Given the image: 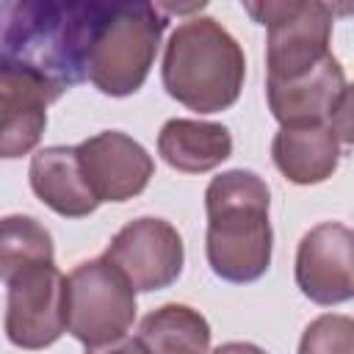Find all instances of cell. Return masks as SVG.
I'll list each match as a JSON object with an SVG mask.
<instances>
[{
    "instance_id": "8992f818",
    "label": "cell",
    "mask_w": 354,
    "mask_h": 354,
    "mask_svg": "<svg viewBox=\"0 0 354 354\" xmlns=\"http://www.w3.org/2000/svg\"><path fill=\"white\" fill-rule=\"evenodd\" d=\"M66 332L83 346H100L127 335L136 321V290L105 257L72 268L64 288Z\"/></svg>"
},
{
    "instance_id": "e0dca14e",
    "label": "cell",
    "mask_w": 354,
    "mask_h": 354,
    "mask_svg": "<svg viewBox=\"0 0 354 354\" xmlns=\"http://www.w3.org/2000/svg\"><path fill=\"white\" fill-rule=\"evenodd\" d=\"M53 235L39 218L22 213L0 218V279L6 285L30 268L53 266Z\"/></svg>"
},
{
    "instance_id": "277c9868",
    "label": "cell",
    "mask_w": 354,
    "mask_h": 354,
    "mask_svg": "<svg viewBox=\"0 0 354 354\" xmlns=\"http://www.w3.org/2000/svg\"><path fill=\"white\" fill-rule=\"evenodd\" d=\"M169 17L158 3H105L94 30L86 77L108 97L136 94L155 64Z\"/></svg>"
},
{
    "instance_id": "3957f363",
    "label": "cell",
    "mask_w": 354,
    "mask_h": 354,
    "mask_svg": "<svg viewBox=\"0 0 354 354\" xmlns=\"http://www.w3.org/2000/svg\"><path fill=\"white\" fill-rule=\"evenodd\" d=\"M163 88L196 113H218L238 102L246 80V55L238 39L213 17L183 19L163 53Z\"/></svg>"
},
{
    "instance_id": "7a4b0ae2",
    "label": "cell",
    "mask_w": 354,
    "mask_h": 354,
    "mask_svg": "<svg viewBox=\"0 0 354 354\" xmlns=\"http://www.w3.org/2000/svg\"><path fill=\"white\" fill-rule=\"evenodd\" d=\"M268 205L271 191L252 169H230L210 180L205 254L210 271L224 282L246 285L268 271L274 249Z\"/></svg>"
},
{
    "instance_id": "5bb4252c",
    "label": "cell",
    "mask_w": 354,
    "mask_h": 354,
    "mask_svg": "<svg viewBox=\"0 0 354 354\" xmlns=\"http://www.w3.org/2000/svg\"><path fill=\"white\" fill-rule=\"evenodd\" d=\"M158 155L183 174H205L232 155V136L218 122L169 119L158 133Z\"/></svg>"
},
{
    "instance_id": "9a60e30c",
    "label": "cell",
    "mask_w": 354,
    "mask_h": 354,
    "mask_svg": "<svg viewBox=\"0 0 354 354\" xmlns=\"http://www.w3.org/2000/svg\"><path fill=\"white\" fill-rule=\"evenodd\" d=\"M50 102L30 80L0 72V158H22L41 141Z\"/></svg>"
},
{
    "instance_id": "7c38bea8",
    "label": "cell",
    "mask_w": 354,
    "mask_h": 354,
    "mask_svg": "<svg viewBox=\"0 0 354 354\" xmlns=\"http://www.w3.org/2000/svg\"><path fill=\"white\" fill-rule=\"evenodd\" d=\"M30 188L33 194L64 218H83L100 207V199L88 188L75 147H44L30 158Z\"/></svg>"
},
{
    "instance_id": "30bf717a",
    "label": "cell",
    "mask_w": 354,
    "mask_h": 354,
    "mask_svg": "<svg viewBox=\"0 0 354 354\" xmlns=\"http://www.w3.org/2000/svg\"><path fill=\"white\" fill-rule=\"evenodd\" d=\"M296 285L324 307L354 296V232L340 221H324L307 230L296 249Z\"/></svg>"
},
{
    "instance_id": "2e32d148",
    "label": "cell",
    "mask_w": 354,
    "mask_h": 354,
    "mask_svg": "<svg viewBox=\"0 0 354 354\" xmlns=\"http://www.w3.org/2000/svg\"><path fill=\"white\" fill-rule=\"evenodd\" d=\"M141 340L152 354H207L210 324L188 304H163L141 321Z\"/></svg>"
},
{
    "instance_id": "9c48e42d",
    "label": "cell",
    "mask_w": 354,
    "mask_h": 354,
    "mask_svg": "<svg viewBox=\"0 0 354 354\" xmlns=\"http://www.w3.org/2000/svg\"><path fill=\"white\" fill-rule=\"evenodd\" d=\"M66 277L53 266L30 268L8 282L6 337L25 351L53 346L66 332L64 315Z\"/></svg>"
},
{
    "instance_id": "ba28073f",
    "label": "cell",
    "mask_w": 354,
    "mask_h": 354,
    "mask_svg": "<svg viewBox=\"0 0 354 354\" xmlns=\"http://www.w3.org/2000/svg\"><path fill=\"white\" fill-rule=\"evenodd\" d=\"M102 257L127 277L133 290L152 293L177 282L185 263V246L171 221L141 216L111 238Z\"/></svg>"
},
{
    "instance_id": "ffe728a7",
    "label": "cell",
    "mask_w": 354,
    "mask_h": 354,
    "mask_svg": "<svg viewBox=\"0 0 354 354\" xmlns=\"http://www.w3.org/2000/svg\"><path fill=\"white\" fill-rule=\"evenodd\" d=\"M210 354H266V348H260L254 343H243V340H230V343L216 346Z\"/></svg>"
},
{
    "instance_id": "6da1fadb",
    "label": "cell",
    "mask_w": 354,
    "mask_h": 354,
    "mask_svg": "<svg viewBox=\"0 0 354 354\" xmlns=\"http://www.w3.org/2000/svg\"><path fill=\"white\" fill-rule=\"evenodd\" d=\"M105 3H0V72L39 86L53 102L86 80V61Z\"/></svg>"
},
{
    "instance_id": "8fae6325",
    "label": "cell",
    "mask_w": 354,
    "mask_h": 354,
    "mask_svg": "<svg viewBox=\"0 0 354 354\" xmlns=\"http://www.w3.org/2000/svg\"><path fill=\"white\" fill-rule=\"evenodd\" d=\"M83 177L100 202H127L138 196L152 174V155L122 130H102L77 147Z\"/></svg>"
},
{
    "instance_id": "5b68a950",
    "label": "cell",
    "mask_w": 354,
    "mask_h": 354,
    "mask_svg": "<svg viewBox=\"0 0 354 354\" xmlns=\"http://www.w3.org/2000/svg\"><path fill=\"white\" fill-rule=\"evenodd\" d=\"M254 22L266 25V66L274 83L296 80L329 55L335 11L321 0L243 3Z\"/></svg>"
},
{
    "instance_id": "d6986e66",
    "label": "cell",
    "mask_w": 354,
    "mask_h": 354,
    "mask_svg": "<svg viewBox=\"0 0 354 354\" xmlns=\"http://www.w3.org/2000/svg\"><path fill=\"white\" fill-rule=\"evenodd\" d=\"M86 354H152V351L141 337L122 335V337L100 343V346H86Z\"/></svg>"
},
{
    "instance_id": "52a82bcc",
    "label": "cell",
    "mask_w": 354,
    "mask_h": 354,
    "mask_svg": "<svg viewBox=\"0 0 354 354\" xmlns=\"http://www.w3.org/2000/svg\"><path fill=\"white\" fill-rule=\"evenodd\" d=\"M266 97L271 116L285 124H329L340 144L351 141L348 108L351 91L340 61L329 53L310 72L296 80H266Z\"/></svg>"
},
{
    "instance_id": "ac0fdd59",
    "label": "cell",
    "mask_w": 354,
    "mask_h": 354,
    "mask_svg": "<svg viewBox=\"0 0 354 354\" xmlns=\"http://www.w3.org/2000/svg\"><path fill=\"white\" fill-rule=\"evenodd\" d=\"M299 354H354V321L337 313L318 315L301 332Z\"/></svg>"
},
{
    "instance_id": "4fadbf2b",
    "label": "cell",
    "mask_w": 354,
    "mask_h": 354,
    "mask_svg": "<svg viewBox=\"0 0 354 354\" xmlns=\"http://www.w3.org/2000/svg\"><path fill=\"white\" fill-rule=\"evenodd\" d=\"M279 174L293 185H318L337 171L340 138L329 124H285L271 141Z\"/></svg>"
}]
</instances>
